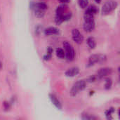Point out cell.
<instances>
[{
    "label": "cell",
    "mask_w": 120,
    "mask_h": 120,
    "mask_svg": "<svg viewBox=\"0 0 120 120\" xmlns=\"http://www.w3.org/2000/svg\"><path fill=\"white\" fill-rule=\"evenodd\" d=\"M49 98L52 102V103L59 110L62 109V105L60 103V102L59 101V100L57 98V97L54 95V94H50L49 95Z\"/></svg>",
    "instance_id": "cell-9"
},
{
    "label": "cell",
    "mask_w": 120,
    "mask_h": 120,
    "mask_svg": "<svg viewBox=\"0 0 120 120\" xmlns=\"http://www.w3.org/2000/svg\"><path fill=\"white\" fill-rule=\"evenodd\" d=\"M59 33V30L54 27H49L44 30V34L46 35H53Z\"/></svg>",
    "instance_id": "cell-10"
},
{
    "label": "cell",
    "mask_w": 120,
    "mask_h": 120,
    "mask_svg": "<svg viewBox=\"0 0 120 120\" xmlns=\"http://www.w3.org/2000/svg\"><path fill=\"white\" fill-rule=\"evenodd\" d=\"M63 47L65 50V56L68 61H72L75 59V51L73 49L72 46L68 41L63 42Z\"/></svg>",
    "instance_id": "cell-3"
},
{
    "label": "cell",
    "mask_w": 120,
    "mask_h": 120,
    "mask_svg": "<svg viewBox=\"0 0 120 120\" xmlns=\"http://www.w3.org/2000/svg\"><path fill=\"white\" fill-rule=\"evenodd\" d=\"M84 20L85 21H94V15L89 13H85L84 14Z\"/></svg>",
    "instance_id": "cell-18"
},
{
    "label": "cell",
    "mask_w": 120,
    "mask_h": 120,
    "mask_svg": "<svg viewBox=\"0 0 120 120\" xmlns=\"http://www.w3.org/2000/svg\"><path fill=\"white\" fill-rule=\"evenodd\" d=\"M95 28V22L94 21H85L84 23V30L87 32H90L93 31Z\"/></svg>",
    "instance_id": "cell-7"
},
{
    "label": "cell",
    "mask_w": 120,
    "mask_h": 120,
    "mask_svg": "<svg viewBox=\"0 0 120 120\" xmlns=\"http://www.w3.org/2000/svg\"><path fill=\"white\" fill-rule=\"evenodd\" d=\"M82 118L83 120H96L97 118L92 116V115H90L89 114H84L83 115V116L82 117Z\"/></svg>",
    "instance_id": "cell-22"
},
{
    "label": "cell",
    "mask_w": 120,
    "mask_h": 120,
    "mask_svg": "<svg viewBox=\"0 0 120 120\" xmlns=\"http://www.w3.org/2000/svg\"><path fill=\"white\" fill-rule=\"evenodd\" d=\"M56 53L57 57L59 58H60V59L64 58L65 56V51H64L62 49H60V48H58V49H56Z\"/></svg>",
    "instance_id": "cell-17"
},
{
    "label": "cell",
    "mask_w": 120,
    "mask_h": 120,
    "mask_svg": "<svg viewBox=\"0 0 120 120\" xmlns=\"http://www.w3.org/2000/svg\"><path fill=\"white\" fill-rule=\"evenodd\" d=\"M72 39L74 41H75L77 44H82V41H84L83 35L80 33V32L77 29H74L72 32Z\"/></svg>",
    "instance_id": "cell-5"
},
{
    "label": "cell",
    "mask_w": 120,
    "mask_h": 120,
    "mask_svg": "<svg viewBox=\"0 0 120 120\" xmlns=\"http://www.w3.org/2000/svg\"><path fill=\"white\" fill-rule=\"evenodd\" d=\"M55 21H56V23L57 25H60L62 22H64L63 15H56V18H55Z\"/></svg>",
    "instance_id": "cell-19"
},
{
    "label": "cell",
    "mask_w": 120,
    "mask_h": 120,
    "mask_svg": "<svg viewBox=\"0 0 120 120\" xmlns=\"http://www.w3.org/2000/svg\"><path fill=\"white\" fill-rule=\"evenodd\" d=\"M87 84V81L85 80H78L72 87L70 90V95L72 96H77L80 91H83L86 87Z\"/></svg>",
    "instance_id": "cell-1"
},
{
    "label": "cell",
    "mask_w": 120,
    "mask_h": 120,
    "mask_svg": "<svg viewBox=\"0 0 120 120\" xmlns=\"http://www.w3.org/2000/svg\"><path fill=\"white\" fill-rule=\"evenodd\" d=\"M60 3H62V4H68V3H69L70 2V0H58Z\"/></svg>",
    "instance_id": "cell-25"
},
{
    "label": "cell",
    "mask_w": 120,
    "mask_h": 120,
    "mask_svg": "<svg viewBox=\"0 0 120 120\" xmlns=\"http://www.w3.org/2000/svg\"><path fill=\"white\" fill-rule=\"evenodd\" d=\"M87 44L88 46H89L90 49H94L96 46V40L93 37H89L87 39Z\"/></svg>",
    "instance_id": "cell-13"
},
{
    "label": "cell",
    "mask_w": 120,
    "mask_h": 120,
    "mask_svg": "<svg viewBox=\"0 0 120 120\" xmlns=\"http://www.w3.org/2000/svg\"><path fill=\"white\" fill-rule=\"evenodd\" d=\"M98 12V8H97L96 6H94V5H91V6H89L86 8V11H85V13H91V14H93V15L96 14Z\"/></svg>",
    "instance_id": "cell-11"
},
{
    "label": "cell",
    "mask_w": 120,
    "mask_h": 120,
    "mask_svg": "<svg viewBox=\"0 0 120 120\" xmlns=\"http://www.w3.org/2000/svg\"><path fill=\"white\" fill-rule=\"evenodd\" d=\"M78 3L82 8H85L88 5L89 0H78Z\"/></svg>",
    "instance_id": "cell-20"
},
{
    "label": "cell",
    "mask_w": 120,
    "mask_h": 120,
    "mask_svg": "<svg viewBox=\"0 0 120 120\" xmlns=\"http://www.w3.org/2000/svg\"><path fill=\"white\" fill-rule=\"evenodd\" d=\"M112 72V70L111 68H101L97 73V75H96V79H101L109 75H110Z\"/></svg>",
    "instance_id": "cell-6"
},
{
    "label": "cell",
    "mask_w": 120,
    "mask_h": 120,
    "mask_svg": "<svg viewBox=\"0 0 120 120\" xmlns=\"http://www.w3.org/2000/svg\"><path fill=\"white\" fill-rule=\"evenodd\" d=\"M1 68V62H0V69Z\"/></svg>",
    "instance_id": "cell-27"
},
{
    "label": "cell",
    "mask_w": 120,
    "mask_h": 120,
    "mask_svg": "<svg viewBox=\"0 0 120 120\" xmlns=\"http://www.w3.org/2000/svg\"><path fill=\"white\" fill-rule=\"evenodd\" d=\"M117 6V3L115 1H108L105 3L102 8V13L104 15H108L113 11Z\"/></svg>",
    "instance_id": "cell-4"
},
{
    "label": "cell",
    "mask_w": 120,
    "mask_h": 120,
    "mask_svg": "<svg viewBox=\"0 0 120 120\" xmlns=\"http://www.w3.org/2000/svg\"><path fill=\"white\" fill-rule=\"evenodd\" d=\"M79 69L77 67H74V68H71L68 69L65 72V75L67 77H72L77 75L79 74Z\"/></svg>",
    "instance_id": "cell-8"
},
{
    "label": "cell",
    "mask_w": 120,
    "mask_h": 120,
    "mask_svg": "<svg viewBox=\"0 0 120 120\" xmlns=\"http://www.w3.org/2000/svg\"><path fill=\"white\" fill-rule=\"evenodd\" d=\"M66 9L67 6L65 4L58 6L56 9V15H64V13H65Z\"/></svg>",
    "instance_id": "cell-12"
},
{
    "label": "cell",
    "mask_w": 120,
    "mask_h": 120,
    "mask_svg": "<svg viewBox=\"0 0 120 120\" xmlns=\"http://www.w3.org/2000/svg\"><path fill=\"white\" fill-rule=\"evenodd\" d=\"M34 11V13H35V15L38 18H41L44 15V12L45 11L44 10H42V9H40V8H33Z\"/></svg>",
    "instance_id": "cell-15"
},
{
    "label": "cell",
    "mask_w": 120,
    "mask_h": 120,
    "mask_svg": "<svg viewBox=\"0 0 120 120\" xmlns=\"http://www.w3.org/2000/svg\"><path fill=\"white\" fill-rule=\"evenodd\" d=\"M101 1H102V0H95V1H96V3H101Z\"/></svg>",
    "instance_id": "cell-26"
},
{
    "label": "cell",
    "mask_w": 120,
    "mask_h": 120,
    "mask_svg": "<svg viewBox=\"0 0 120 120\" xmlns=\"http://www.w3.org/2000/svg\"><path fill=\"white\" fill-rule=\"evenodd\" d=\"M32 8H40V9H42V10H46L47 9V5L44 3H41V2H39V3H37V4H34L33 6H32Z\"/></svg>",
    "instance_id": "cell-14"
},
{
    "label": "cell",
    "mask_w": 120,
    "mask_h": 120,
    "mask_svg": "<svg viewBox=\"0 0 120 120\" xmlns=\"http://www.w3.org/2000/svg\"><path fill=\"white\" fill-rule=\"evenodd\" d=\"M72 17V13L70 12V13H67L63 15V18H64V21H66V20H69Z\"/></svg>",
    "instance_id": "cell-24"
},
{
    "label": "cell",
    "mask_w": 120,
    "mask_h": 120,
    "mask_svg": "<svg viewBox=\"0 0 120 120\" xmlns=\"http://www.w3.org/2000/svg\"><path fill=\"white\" fill-rule=\"evenodd\" d=\"M52 54H53V49L49 46L48 48V49H47V53L44 56V59L45 60H50L51 58V57H52Z\"/></svg>",
    "instance_id": "cell-16"
},
{
    "label": "cell",
    "mask_w": 120,
    "mask_h": 120,
    "mask_svg": "<svg viewBox=\"0 0 120 120\" xmlns=\"http://www.w3.org/2000/svg\"><path fill=\"white\" fill-rule=\"evenodd\" d=\"M107 60V57L103 54H94L91 56L89 58L88 66L94 65L96 63H103L105 62Z\"/></svg>",
    "instance_id": "cell-2"
},
{
    "label": "cell",
    "mask_w": 120,
    "mask_h": 120,
    "mask_svg": "<svg viewBox=\"0 0 120 120\" xmlns=\"http://www.w3.org/2000/svg\"><path fill=\"white\" fill-rule=\"evenodd\" d=\"M112 86V81L110 79H108L105 82V88L106 89H110Z\"/></svg>",
    "instance_id": "cell-23"
},
{
    "label": "cell",
    "mask_w": 120,
    "mask_h": 120,
    "mask_svg": "<svg viewBox=\"0 0 120 120\" xmlns=\"http://www.w3.org/2000/svg\"><path fill=\"white\" fill-rule=\"evenodd\" d=\"M114 112H115V110H114L113 108H110V109H109V110L105 112V115H106L107 118H108V119H109V120H112V117H111V115H112V114Z\"/></svg>",
    "instance_id": "cell-21"
}]
</instances>
